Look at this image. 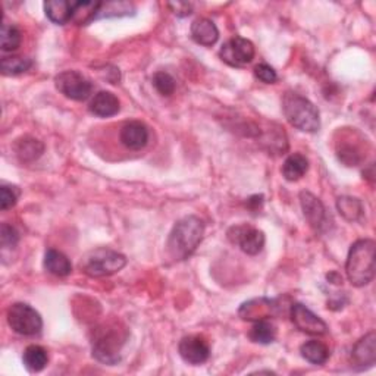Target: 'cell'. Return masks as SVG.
<instances>
[{
  "label": "cell",
  "instance_id": "7",
  "mask_svg": "<svg viewBox=\"0 0 376 376\" xmlns=\"http://www.w3.org/2000/svg\"><path fill=\"white\" fill-rule=\"evenodd\" d=\"M56 89L65 97L84 101L93 93V82L78 71H65L55 78Z\"/></svg>",
  "mask_w": 376,
  "mask_h": 376
},
{
  "label": "cell",
  "instance_id": "3",
  "mask_svg": "<svg viewBox=\"0 0 376 376\" xmlns=\"http://www.w3.org/2000/svg\"><path fill=\"white\" fill-rule=\"evenodd\" d=\"M375 248L376 244L370 238L359 240L351 245L345 262V272L354 287H365L373 280Z\"/></svg>",
  "mask_w": 376,
  "mask_h": 376
},
{
  "label": "cell",
  "instance_id": "21",
  "mask_svg": "<svg viewBox=\"0 0 376 376\" xmlns=\"http://www.w3.org/2000/svg\"><path fill=\"white\" fill-rule=\"evenodd\" d=\"M309 171V160L302 153H294L285 159L282 165V175L287 181H299Z\"/></svg>",
  "mask_w": 376,
  "mask_h": 376
},
{
  "label": "cell",
  "instance_id": "23",
  "mask_svg": "<svg viewBox=\"0 0 376 376\" xmlns=\"http://www.w3.org/2000/svg\"><path fill=\"white\" fill-rule=\"evenodd\" d=\"M300 353H302V358L311 365H324L329 359L328 347L324 343L316 341V340L304 343L300 347Z\"/></svg>",
  "mask_w": 376,
  "mask_h": 376
},
{
  "label": "cell",
  "instance_id": "2",
  "mask_svg": "<svg viewBox=\"0 0 376 376\" xmlns=\"http://www.w3.org/2000/svg\"><path fill=\"white\" fill-rule=\"evenodd\" d=\"M128 331L122 324L112 321L94 329L93 356L104 365H116L121 360V351L127 343Z\"/></svg>",
  "mask_w": 376,
  "mask_h": 376
},
{
  "label": "cell",
  "instance_id": "22",
  "mask_svg": "<svg viewBox=\"0 0 376 376\" xmlns=\"http://www.w3.org/2000/svg\"><path fill=\"white\" fill-rule=\"evenodd\" d=\"M23 362L28 372L31 373L41 372L48 366V362H49L48 351L41 345H35V344L28 345L24 351Z\"/></svg>",
  "mask_w": 376,
  "mask_h": 376
},
{
  "label": "cell",
  "instance_id": "24",
  "mask_svg": "<svg viewBox=\"0 0 376 376\" xmlns=\"http://www.w3.org/2000/svg\"><path fill=\"white\" fill-rule=\"evenodd\" d=\"M248 338L256 344H270L274 343L277 338V328L274 324H270L269 321H258L253 328L248 332Z\"/></svg>",
  "mask_w": 376,
  "mask_h": 376
},
{
  "label": "cell",
  "instance_id": "15",
  "mask_svg": "<svg viewBox=\"0 0 376 376\" xmlns=\"http://www.w3.org/2000/svg\"><path fill=\"white\" fill-rule=\"evenodd\" d=\"M351 359L354 365L360 369L370 367L376 360V336L375 332H369L358 344L354 345L351 351Z\"/></svg>",
  "mask_w": 376,
  "mask_h": 376
},
{
  "label": "cell",
  "instance_id": "4",
  "mask_svg": "<svg viewBox=\"0 0 376 376\" xmlns=\"http://www.w3.org/2000/svg\"><path fill=\"white\" fill-rule=\"evenodd\" d=\"M282 111L292 127L304 133H316L321 128L319 111L309 99L288 92L282 99Z\"/></svg>",
  "mask_w": 376,
  "mask_h": 376
},
{
  "label": "cell",
  "instance_id": "6",
  "mask_svg": "<svg viewBox=\"0 0 376 376\" xmlns=\"http://www.w3.org/2000/svg\"><path fill=\"white\" fill-rule=\"evenodd\" d=\"M6 319L13 332L24 337L38 336L43 329V319L40 313L26 303H15L6 311Z\"/></svg>",
  "mask_w": 376,
  "mask_h": 376
},
{
  "label": "cell",
  "instance_id": "32",
  "mask_svg": "<svg viewBox=\"0 0 376 376\" xmlns=\"http://www.w3.org/2000/svg\"><path fill=\"white\" fill-rule=\"evenodd\" d=\"M18 196L19 192L16 190V187H8V185L0 187V207H2V211L12 209L18 201Z\"/></svg>",
  "mask_w": 376,
  "mask_h": 376
},
{
  "label": "cell",
  "instance_id": "8",
  "mask_svg": "<svg viewBox=\"0 0 376 376\" xmlns=\"http://www.w3.org/2000/svg\"><path fill=\"white\" fill-rule=\"evenodd\" d=\"M228 240L233 244L238 245L244 253L250 256L259 255L265 247V234L260 229L250 226V225H237L229 228Z\"/></svg>",
  "mask_w": 376,
  "mask_h": 376
},
{
  "label": "cell",
  "instance_id": "5",
  "mask_svg": "<svg viewBox=\"0 0 376 376\" xmlns=\"http://www.w3.org/2000/svg\"><path fill=\"white\" fill-rule=\"evenodd\" d=\"M125 265H127V258L123 255L109 248H97L86 258L81 266L89 277L101 278L119 272Z\"/></svg>",
  "mask_w": 376,
  "mask_h": 376
},
{
  "label": "cell",
  "instance_id": "10",
  "mask_svg": "<svg viewBox=\"0 0 376 376\" xmlns=\"http://www.w3.org/2000/svg\"><path fill=\"white\" fill-rule=\"evenodd\" d=\"M289 316L296 328L309 336H324L328 331L326 324L302 303L291 304Z\"/></svg>",
  "mask_w": 376,
  "mask_h": 376
},
{
  "label": "cell",
  "instance_id": "18",
  "mask_svg": "<svg viewBox=\"0 0 376 376\" xmlns=\"http://www.w3.org/2000/svg\"><path fill=\"white\" fill-rule=\"evenodd\" d=\"M13 152L21 162H34L45 153V144L33 137H21L13 144Z\"/></svg>",
  "mask_w": 376,
  "mask_h": 376
},
{
  "label": "cell",
  "instance_id": "16",
  "mask_svg": "<svg viewBox=\"0 0 376 376\" xmlns=\"http://www.w3.org/2000/svg\"><path fill=\"white\" fill-rule=\"evenodd\" d=\"M119 99L111 92H99L90 101L89 111L99 118H109L119 112Z\"/></svg>",
  "mask_w": 376,
  "mask_h": 376
},
{
  "label": "cell",
  "instance_id": "12",
  "mask_svg": "<svg viewBox=\"0 0 376 376\" xmlns=\"http://www.w3.org/2000/svg\"><path fill=\"white\" fill-rule=\"evenodd\" d=\"M300 204L303 209V214L309 225L315 229V231H324L328 223V216H326V209L324 203L309 192H302L300 193Z\"/></svg>",
  "mask_w": 376,
  "mask_h": 376
},
{
  "label": "cell",
  "instance_id": "27",
  "mask_svg": "<svg viewBox=\"0 0 376 376\" xmlns=\"http://www.w3.org/2000/svg\"><path fill=\"white\" fill-rule=\"evenodd\" d=\"M337 207H338V212L344 216V219L350 222L360 219L363 214L362 201L354 197H340L337 201Z\"/></svg>",
  "mask_w": 376,
  "mask_h": 376
},
{
  "label": "cell",
  "instance_id": "34",
  "mask_svg": "<svg viewBox=\"0 0 376 376\" xmlns=\"http://www.w3.org/2000/svg\"><path fill=\"white\" fill-rule=\"evenodd\" d=\"M170 8L172 9V12L178 16H187L192 13L193 6L190 4H182V2H177V4H170Z\"/></svg>",
  "mask_w": 376,
  "mask_h": 376
},
{
  "label": "cell",
  "instance_id": "31",
  "mask_svg": "<svg viewBox=\"0 0 376 376\" xmlns=\"http://www.w3.org/2000/svg\"><path fill=\"white\" fill-rule=\"evenodd\" d=\"M19 241V234L16 229L9 225V223H2V228H0V243H2V248H13L16 247Z\"/></svg>",
  "mask_w": 376,
  "mask_h": 376
},
{
  "label": "cell",
  "instance_id": "1",
  "mask_svg": "<svg viewBox=\"0 0 376 376\" xmlns=\"http://www.w3.org/2000/svg\"><path fill=\"white\" fill-rule=\"evenodd\" d=\"M204 236V222L194 215L179 219L168 237L166 248L174 260H185L190 258Z\"/></svg>",
  "mask_w": 376,
  "mask_h": 376
},
{
  "label": "cell",
  "instance_id": "19",
  "mask_svg": "<svg viewBox=\"0 0 376 376\" xmlns=\"http://www.w3.org/2000/svg\"><path fill=\"white\" fill-rule=\"evenodd\" d=\"M45 267L48 272H50L55 277L65 278L72 272V265L70 259L59 252V250L50 248L45 255Z\"/></svg>",
  "mask_w": 376,
  "mask_h": 376
},
{
  "label": "cell",
  "instance_id": "25",
  "mask_svg": "<svg viewBox=\"0 0 376 376\" xmlns=\"http://www.w3.org/2000/svg\"><path fill=\"white\" fill-rule=\"evenodd\" d=\"M99 6V2H72V21H75L79 26L89 24L90 21L96 19Z\"/></svg>",
  "mask_w": 376,
  "mask_h": 376
},
{
  "label": "cell",
  "instance_id": "9",
  "mask_svg": "<svg viewBox=\"0 0 376 376\" xmlns=\"http://www.w3.org/2000/svg\"><path fill=\"white\" fill-rule=\"evenodd\" d=\"M221 59L231 67H244L255 57V46L250 40L236 35L229 38L219 52Z\"/></svg>",
  "mask_w": 376,
  "mask_h": 376
},
{
  "label": "cell",
  "instance_id": "28",
  "mask_svg": "<svg viewBox=\"0 0 376 376\" xmlns=\"http://www.w3.org/2000/svg\"><path fill=\"white\" fill-rule=\"evenodd\" d=\"M136 11L133 4L128 2H106L100 4L96 19L99 18H111V16H125Z\"/></svg>",
  "mask_w": 376,
  "mask_h": 376
},
{
  "label": "cell",
  "instance_id": "33",
  "mask_svg": "<svg viewBox=\"0 0 376 376\" xmlns=\"http://www.w3.org/2000/svg\"><path fill=\"white\" fill-rule=\"evenodd\" d=\"M255 75L256 78H259L262 82H265V84H274V82L278 79V75H277V71L269 67L266 64H260L255 68Z\"/></svg>",
  "mask_w": 376,
  "mask_h": 376
},
{
  "label": "cell",
  "instance_id": "20",
  "mask_svg": "<svg viewBox=\"0 0 376 376\" xmlns=\"http://www.w3.org/2000/svg\"><path fill=\"white\" fill-rule=\"evenodd\" d=\"M46 16L52 23L57 26H64L70 21H72V2H65V0H49L45 4Z\"/></svg>",
  "mask_w": 376,
  "mask_h": 376
},
{
  "label": "cell",
  "instance_id": "30",
  "mask_svg": "<svg viewBox=\"0 0 376 376\" xmlns=\"http://www.w3.org/2000/svg\"><path fill=\"white\" fill-rule=\"evenodd\" d=\"M153 86L162 96H171L177 89V82L171 74L159 71L153 75Z\"/></svg>",
  "mask_w": 376,
  "mask_h": 376
},
{
  "label": "cell",
  "instance_id": "13",
  "mask_svg": "<svg viewBox=\"0 0 376 376\" xmlns=\"http://www.w3.org/2000/svg\"><path fill=\"white\" fill-rule=\"evenodd\" d=\"M119 140L130 150H141L149 143V130L143 122L131 121L121 128Z\"/></svg>",
  "mask_w": 376,
  "mask_h": 376
},
{
  "label": "cell",
  "instance_id": "29",
  "mask_svg": "<svg viewBox=\"0 0 376 376\" xmlns=\"http://www.w3.org/2000/svg\"><path fill=\"white\" fill-rule=\"evenodd\" d=\"M0 38H2V50L4 52H13L21 46L23 41V34L18 30V27L4 23L2 24V33H0Z\"/></svg>",
  "mask_w": 376,
  "mask_h": 376
},
{
  "label": "cell",
  "instance_id": "14",
  "mask_svg": "<svg viewBox=\"0 0 376 376\" xmlns=\"http://www.w3.org/2000/svg\"><path fill=\"white\" fill-rule=\"evenodd\" d=\"M277 303L274 300H269V299H255V300H250L247 303H244L240 310H238V315L241 316V319L244 321H263L270 318L275 313L277 310Z\"/></svg>",
  "mask_w": 376,
  "mask_h": 376
},
{
  "label": "cell",
  "instance_id": "11",
  "mask_svg": "<svg viewBox=\"0 0 376 376\" xmlns=\"http://www.w3.org/2000/svg\"><path fill=\"white\" fill-rule=\"evenodd\" d=\"M178 350L182 360L194 366L207 362V359L211 358V347H209V343L200 336L184 337L179 341Z\"/></svg>",
  "mask_w": 376,
  "mask_h": 376
},
{
  "label": "cell",
  "instance_id": "17",
  "mask_svg": "<svg viewBox=\"0 0 376 376\" xmlns=\"http://www.w3.org/2000/svg\"><path fill=\"white\" fill-rule=\"evenodd\" d=\"M192 38L200 46H214L219 38V30L214 21L199 18L192 24Z\"/></svg>",
  "mask_w": 376,
  "mask_h": 376
},
{
  "label": "cell",
  "instance_id": "26",
  "mask_svg": "<svg viewBox=\"0 0 376 376\" xmlns=\"http://www.w3.org/2000/svg\"><path fill=\"white\" fill-rule=\"evenodd\" d=\"M33 65L31 59L24 56H9L4 57L0 62V70H2L4 75H19L23 72H27Z\"/></svg>",
  "mask_w": 376,
  "mask_h": 376
}]
</instances>
